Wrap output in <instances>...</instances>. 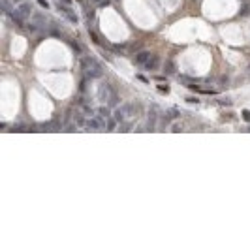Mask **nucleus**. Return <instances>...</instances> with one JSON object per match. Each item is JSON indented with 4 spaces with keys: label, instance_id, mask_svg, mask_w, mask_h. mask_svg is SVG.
Returning <instances> with one entry per match:
<instances>
[{
    "label": "nucleus",
    "instance_id": "nucleus-9",
    "mask_svg": "<svg viewBox=\"0 0 250 250\" xmlns=\"http://www.w3.org/2000/svg\"><path fill=\"white\" fill-rule=\"evenodd\" d=\"M96 113L98 115H102V117H104V118H109L111 117V115H113V113H111V107L109 105H102V107H98V111H96Z\"/></svg>",
    "mask_w": 250,
    "mask_h": 250
},
{
    "label": "nucleus",
    "instance_id": "nucleus-21",
    "mask_svg": "<svg viewBox=\"0 0 250 250\" xmlns=\"http://www.w3.org/2000/svg\"><path fill=\"white\" fill-rule=\"evenodd\" d=\"M10 2H11V4H13V6H17V4H21V2H23V0H10Z\"/></svg>",
    "mask_w": 250,
    "mask_h": 250
},
{
    "label": "nucleus",
    "instance_id": "nucleus-1",
    "mask_svg": "<svg viewBox=\"0 0 250 250\" xmlns=\"http://www.w3.org/2000/svg\"><path fill=\"white\" fill-rule=\"evenodd\" d=\"M81 70L85 71V77H89V79H100L102 75H104L102 64L96 60V58H92V57L81 58Z\"/></svg>",
    "mask_w": 250,
    "mask_h": 250
},
{
    "label": "nucleus",
    "instance_id": "nucleus-16",
    "mask_svg": "<svg viewBox=\"0 0 250 250\" xmlns=\"http://www.w3.org/2000/svg\"><path fill=\"white\" fill-rule=\"evenodd\" d=\"M158 90H160V92H164V94H168V92H169V87H168V85H158Z\"/></svg>",
    "mask_w": 250,
    "mask_h": 250
},
{
    "label": "nucleus",
    "instance_id": "nucleus-15",
    "mask_svg": "<svg viewBox=\"0 0 250 250\" xmlns=\"http://www.w3.org/2000/svg\"><path fill=\"white\" fill-rule=\"evenodd\" d=\"M70 45L75 49V53H77V55H81V45H79L77 42H70Z\"/></svg>",
    "mask_w": 250,
    "mask_h": 250
},
{
    "label": "nucleus",
    "instance_id": "nucleus-17",
    "mask_svg": "<svg viewBox=\"0 0 250 250\" xmlns=\"http://www.w3.org/2000/svg\"><path fill=\"white\" fill-rule=\"evenodd\" d=\"M241 115H243V118H244L247 122H250V111H248V109H244V111H243Z\"/></svg>",
    "mask_w": 250,
    "mask_h": 250
},
{
    "label": "nucleus",
    "instance_id": "nucleus-11",
    "mask_svg": "<svg viewBox=\"0 0 250 250\" xmlns=\"http://www.w3.org/2000/svg\"><path fill=\"white\" fill-rule=\"evenodd\" d=\"M117 124H118V122H117V118H115V117H109V118L105 120V128L109 130V132H111V130H115V128H117Z\"/></svg>",
    "mask_w": 250,
    "mask_h": 250
},
{
    "label": "nucleus",
    "instance_id": "nucleus-13",
    "mask_svg": "<svg viewBox=\"0 0 250 250\" xmlns=\"http://www.w3.org/2000/svg\"><path fill=\"white\" fill-rule=\"evenodd\" d=\"M173 71H175V64L171 60H168L166 62V73H173Z\"/></svg>",
    "mask_w": 250,
    "mask_h": 250
},
{
    "label": "nucleus",
    "instance_id": "nucleus-8",
    "mask_svg": "<svg viewBox=\"0 0 250 250\" xmlns=\"http://www.w3.org/2000/svg\"><path fill=\"white\" fill-rule=\"evenodd\" d=\"M158 66H160V58H158L156 55H152V57H150L149 60L145 62V66H143V68L150 71V70H158Z\"/></svg>",
    "mask_w": 250,
    "mask_h": 250
},
{
    "label": "nucleus",
    "instance_id": "nucleus-20",
    "mask_svg": "<svg viewBox=\"0 0 250 250\" xmlns=\"http://www.w3.org/2000/svg\"><path fill=\"white\" fill-rule=\"evenodd\" d=\"M137 79H141V81H143V83H149V79H147V77H145V75H141V73H139V75H137Z\"/></svg>",
    "mask_w": 250,
    "mask_h": 250
},
{
    "label": "nucleus",
    "instance_id": "nucleus-5",
    "mask_svg": "<svg viewBox=\"0 0 250 250\" xmlns=\"http://www.w3.org/2000/svg\"><path fill=\"white\" fill-rule=\"evenodd\" d=\"M58 10H60L62 13H64V15L70 19L71 23H73V25H77V15H75L73 11L70 10V6H66V4H60V0H58Z\"/></svg>",
    "mask_w": 250,
    "mask_h": 250
},
{
    "label": "nucleus",
    "instance_id": "nucleus-19",
    "mask_svg": "<svg viewBox=\"0 0 250 250\" xmlns=\"http://www.w3.org/2000/svg\"><path fill=\"white\" fill-rule=\"evenodd\" d=\"M186 102H188V104H199V100H197V98H186Z\"/></svg>",
    "mask_w": 250,
    "mask_h": 250
},
{
    "label": "nucleus",
    "instance_id": "nucleus-14",
    "mask_svg": "<svg viewBox=\"0 0 250 250\" xmlns=\"http://www.w3.org/2000/svg\"><path fill=\"white\" fill-rule=\"evenodd\" d=\"M182 128H184L182 122H175V124L171 126V132H182Z\"/></svg>",
    "mask_w": 250,
    "mask_h": 250
},
{
    "label": "nucleus",
    "instance_id": "nucleus-4",
    "mask_svg": "<svg viewBox=\"0 0 250 250\" xmlns=\"http://www.w3.org/2000/svg\"><path fill=\"white\" fill-rule=\"evenodd\" d=\"M15 13H19L23 19H30L34 11H32V6H30L26 0H23L21 4H17V6H15Z\"/></svg>",
    "mask_w": 250,
    "mask_h": 250
},
{
    "label": "nucleus",
    "instance_id": "nucleus-6",
    "mask_svg": "<svg viewBox=\"0 0 250 250\" xmlns=\"http://www.w3.org/2000/svg\"><path fill=\"white\" fill-rule=\"evenodd\" d=\"M150 57H152V53H149V51H141V53L136 55V60H134V62H136V66H141V68H143L145 62L149 60Z\"/></svg>",
    "mask_w": 250,
    "mask_h": 250
},
{
    "label": "nucleus",
    "instance_id": "nucleus-7",
    "mask_svg": "<svg viewBox=\"0 0 250 250\" xmlns=\"http://www.w3.org/2000/svg\"><path fill=\"white\" fill-rule=\"evenodd\" d=\"M87 115L85 113H81V111H75V115H73V122H75V126L77 128H87Z\"/></svg>",
    "mask_w": 250,
    "mask_h": 250
},
{
    "label": "nucleus",
    "instance_id": "nucleus-12",
    "mask_svg": "<svg viewBox=\"0 0 250 250\" xmlns=\"http://www.w3.org/2000/svg\"><path fill=\"white\" fill-rule=\"evenodd\" d=\"M107 105H109V107H117V105H118V96H117V92H113V96L107 100Z\"/></svg>",
    "mask_w": 250,
    "mask_h": 250
},
{
    "label": "nucleus",
    "instance_id": "nucleus-2",
    "mask_svg": "<svg viewBox=\"0 0 250 250\" xmlns=\"http://www.w3.org/2000/svg\"><path fill=\"white\" fill-rule=\"evenodd\" d=\"M105 120L102 115H94V117H89L87 118V128L89 130H96V132H100V130H105Z\"/></svg>",
    "mask_w": 250,
    "mask_h": 250
},
{
    "label": "nucleus",
    "instance_id": "nucleus-3",
    "mask_svg": "<svg viewBox=\"0 0 250 250\" xmlns=\"http://www.w3.org/2000/svg\"><path fill=\"white\" fill-rule=\"evenodd\" d=\"M113 92H115V90L111 89L109 83H102V85L98 87V100L104 102V104H107V100L113 96Z\"/></svg>",
    "mask_w": 250,
    "mask_h": 250
},
{
    "label": "nucleus",
    "instance_id": "nucleus-22",
    "mask_svg": "<svg viewBox=\"0 0 250 250\" xmlns=\"http://www.w3.org/2000/svg\"><path fill=\"white\" fill-rule=\"evenodd\" d=\"M62 4H66V6H71V0H60Z\"/></svg>",
    "mask_w": 250,
    "mask_h": 250
},
{
    "label": "nucleus",
    "instance_id": "nucleus-10",
    "mask_svg": "<svg viewBox=\"0 0 250 250\" xmlns=\"http://www.w3.org/2000/svg\"><path fill=\"white\" fill-rule=\"evenodd\" d=\"M156 118H158V115H156V109L149 111V128H154V124H156Z\"/></svg>",
    "mask_w": 250,
    "mask_h": 250
},
{
    "label": "nucleus",
    "instance_id": "nucleus-18",
    "mask_svg": "<svg viewBox=\"0 0 250 250\" xmlns=\"http://www.w3.org/2000/svg\"><path fill=\"white\" fill-rule=\"evenodd\" d=\"M38 4H39L42 8H45V10L49 8V2H47V0H38Z\"/></svg>",
    "mask_w": 250,
    "mask_h": 250
}]
</instances>
